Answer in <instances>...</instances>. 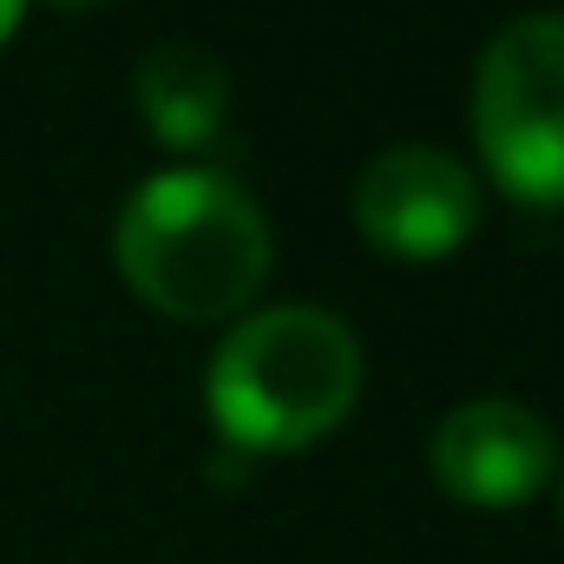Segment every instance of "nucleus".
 Here are the masks:
<instances>
[{
	"label": "nucleus",
	"mask_w": 564,
	"mask_h": 564,
	"mask_svg": "<svg viewBox=\"0 0 564 564\" xmlns=\"http://www.w3.org/2000/svg\"><path fill=\"white\" fill-rule=\"evenodd\" d=\"M53 7H99V0H53Z\"/></svg>",
	"instance_id": "1a4fd4ad"
},
{
	"label": "nucleus",
	"mask_w": 564,
	"mask_h": 564,
	"mask_svg": "<svg viewBox=\"0 0 564 564\" xmlns=\"http://www.w3.org/2000/svg\"><path fill=\"white\" fill-rule=\"evenodd\" d=\"M473 139L499 191L545 210L564 204V7L492 33L473 79Z\"/></svg>",
	"instance_id": "7ed1b4c3"
},
{
	"label": "nucleus",
	"mask_w": 564,
	"mask_h": 564,
	"mask_svg": "<svg viewBox=\"0 0 564 564\" xmlns=\"http://www.w3.org/2000/svg\"><path fill=\"white\" fill-rule=\"evenodd\" d=\"M433 479L459 506H525L552 479V426L519 401H459L433 426Z\"/></svg>",
	"instance_id": "39448f33"
},
{
	"label": "nucleus",
	"mask_w": 564,
	"mask_h": 564,
	"mask_svg": "<svg viewBox=\"0 0 564 564\" xmlns=\"http://www.w3.org/2000/svg\"><path fill=\"white\" fill-rule=\"evenodd\" d=\"M13 26H20V0H0V40H7Z\"/></svg>",
	"instance_id": "6e6552de"
},
{
	"label": "nucleus",
	"mask_w": 564,
	"mask_h": 564,
	"mask_svg": "<svg viewBox=\"0 0 564 564\" xmlns=\"http://www.w3.org/2000/svg\"><path fill=\"white\" fill-rule=\"evenodd\" d=\"M361 394V341L341 315L289 302L224 335L204 375L210 421L237 453H295L348 421Z\"/></svg>",
	"instance_id": "f03ea898"
},
{
	"label": "nucleus",
	"mask_w": 564,
	"mask_h": 564,
	"mask_svg": "<svg viewBox=\"0 0 564 564\" xmlns=\"http://www.w3.org/2000/svg\"><path fill=\"white\" fill-rule=\"evenodd\" d=\"M355 224L375 250L408 257V263H433V257H453L473 237L479 184L459 158H446L433 144H394V151L361 164Z\"/></svg>",
	"instance_id": "20e7f679"
},
{
	"label": "nucleus",
	"mask_w": 564,
	"mask_h": 564,
	"mask_svg": "<svg viewBox=\"0 0 564 564\" xmlns=\"http://www.w3.org/2000/svg\"><path fill=\"white\" fill-rule=\"evenodd\" d=\"M243 473H250V453H237V446H224V453H210V479H230V486H237Z\"/></svg>",
	"instance_id": "0eeeda50"
},
{
	"label": "nucleus",
	"mask_w": 564,
	"mask_h": 564,
	"mask_svg": "<svg viewBox=\"0 0 564 564\" xmlns=\"http://www.w3.org/2000/svg\"><path fill=\"white\" fill-rule=\"evenodd\" d=\"M139 112L151 126V139L171 144V151H191V144L217 139L224 126V106H230V73L210 46H191V40H164L139 59Z\"/></svg>",
	"instance_id": "423d86ee"
},
{
	"label": "nucleus",
	"mask_w": 564,
	"mask_h": 564,
	"mask_svg": "<svg viewBox=\"0 0 564 564\" xmlns=\"http://www.w3.org/2000/svg\"><path fill=\"white\" fill-rule=\"evenodd\" d=\"M119 276L158 315L224 322L270 276V224L257 197L204 164L151 171L112 230Z\"/></svg>",
	"instance_id": "f257e3e1"
}]
</instances>
